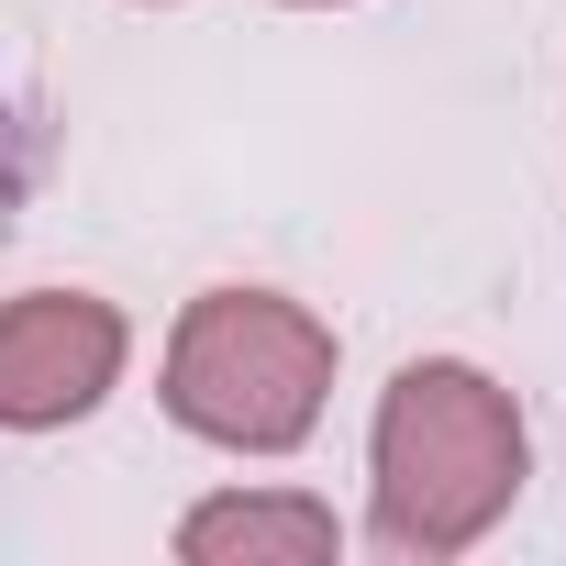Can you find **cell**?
I'll return each mask as SVG.
<instances>
[{"mask_svg": "<svg viewBox=\"0 0 566 566\" xmlns=\"http://www.w3.org/2000/svg\"><path fill=\"white\" fill-rule=\"evenodd\" d=\"M533 478V433H522V400L467 367V356H411L389 389H378V422H367V489H378V544L389 555H467L500 533V511L522 500Z\"/></svg>", "mask_w": 566, "mask_h": 566, "instance_id": "6da1fadb", "label": "cell"}, {"mask_svg": "<svg viewBox=\"0 0 566 566\" xmlns=\"http://www.w3.org/2000/svg\"><path fill=\"white\" fill-rule=\"evenodd\" d=\"M334 400V323L290 290H200L167 334V422L222 455H301Z\"/></svg>", "mask_w": 566, "mask_h": 566, "instance_id": "7a4b0ae2", "label": "cell"}, {"mask_svg": "<svg viewBox=\"0 0 566 566\" xmlns=\"http://www.w3.org/2000/svg\"><path fill=\"white\" fill-rule=\"evenodd\" d=\"M134 323L101 290H23L0 301V433H67L123 389Z\"/></svg>", "mask_w": 566, "mask_h": 566, "instance_id": "3957f363", "label": "cell"}, {"mask_svg": "<svg viewBox=\"0 0 566 566\" xmlns=\"http://www.w3.org/2000/svg\"><path fill=\"white\" fill-rule=\"evenodd\" d=\"M323 555H345V522L312 489H222L178 522V566H323Z\"/></svg>", "mask_w": 566, "mask_h": 566, "instance_id": "277c9868", "label": "cell"}, {"mask_svg": "<svg viewBox=\"0 0 566 566\" xmlns=\"http://www.w3.org/2000/svg\"><path fill=\"white\" fill-rule=\"evenodd\" d=\"M290 12H334V0H290Z\"/></svg>", "mask_w": 566, "mask_h": 566, "instance_id": "5b68a950", "label": "cell"}]
</instances>
